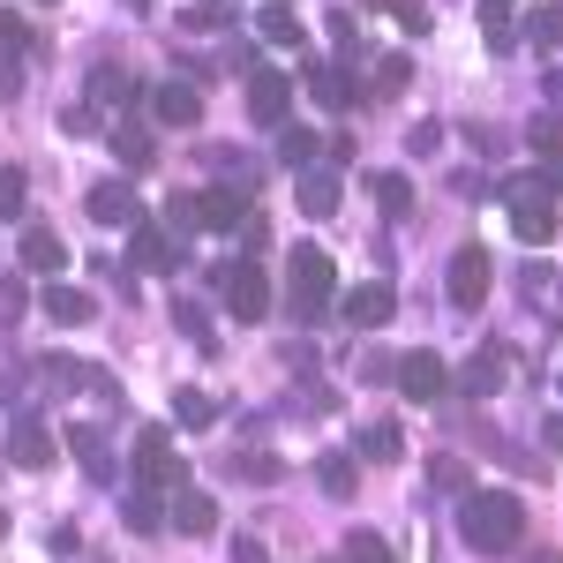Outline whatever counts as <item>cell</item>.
Here are the masks:
<instances>
[{
	"instance_id": "cell-1",
	"label": "cell",
	"mask_w": 563,
	"mask_h": 563,
	"mask_svg": "<svg viewBox=\"0 0 563 563\" xmlns=\"http://www.w3.org/2000/svg\"><path fill=\"white\" fill-rule=\"evenodd\" d=\"M459 533H466V549L481 556H511L526 533V504L511 488H466L459 496Z\"/></svg>"
},
{
	"instance_id": "cell-2",
	"label": "cell",
	"mask_w": 563,
	"mask_h": 563,
	"mask_svg": "<svg viewBox=\"0 0 563 563\" xmlns=\"http://www.w3.org/2000/svg\"><path fill=\"white\" fill-rule=\"evenodd\" d=\"M504 203H511V233H519L526 249H549L556 241V196H549L541 174H511L504 180Z\"/></svg>"
},
{
	"instance_id": "cell-3",
	"label": "cell",
	"mask_w": 563,
	"mask_h": 563,
	"mask_svg": "<svg viewBox=\"0 0 563 563\" xmlns=\"http://www.w3.org/2000/svg\"><path fill=\"white\" fill-rule=\"evenodd\" d=\"M331 286H339L331 256H323L316 241H301V249H294V263H286V308H294L301 323H316V316L331 308Z\"/></svg>"
},
{
	"instance_id": "cell-4",
	"label": "cell",
	"mask_w": 563,
	"mask_h": 563,
	"mask_svg": "<svg viewBox=\"0 0 563 563\" xmlns=\"http://www.w3.org/2000/svg\"><path fill=\"white\" fill-rule=\"evenodd\" d=\"M188 466L174 459V429H143L135 435V488H188Z\"/></svg>"
},
{
	"instance_id": "cell-5",
	"label": "cell",
	"mask_w": 563,
	"mask_h": 563,
	"mask_svg": "<svg viewBox=\"0 0 563 563\" xmlns=\"http://www.w3.org/2000/svg\"><path fill=\"white\" fill-rule=\"evenodd\" d=\"M218 301L233 308L241 323H256V316H271V278H263L256 263H225L218 271Z\"/></svg>"
},
{
	"instance_id": "cell-6",
	"label": "cell",
	"mask_w": 563,
	"mask_h": 563,
	"mask_svg": "<svg viewBox=\"0 0 563 563\" xmlns=\"http://www.w3.org/2000/svg\"><path fill=\"white\" fill-rule=\"evenodd\" d=\"M488 278H496L488 249H481V241H466V249L451 256V308H459V316H474V308L488 301Z\"/></svg>"
},
{
	"instance_id": "cell-7",
	"label": "cell",
	"mask_w": 563,
	"mask_h": 563,
	"mask_svg": "<svg viewBox=\"0 0 563 563\" xmlns=\"http://www.w3.org/2000/svg\"><path fill=\"white\" fill-rule=\"evenodd\" d=\"M286 113H294V84L278 68H249V121L256 129H286Z\"/></svg>"
},
{
	"instance_id": "cell-8",
	"label": "cell",
	"mask_w": 563,
	"mask_h": 563,
	"mask_svg": "<svg viewBox=\"0 0 563 563\" xmlns=\"http://www.w3.org/2000/svg\"><path fill=\"white\" fill-rule=\"evenodd\" d=\"M390 376H398V390H406L413 406H435V398L451 390V368H443V361H435L429 346H413L406 361H398V368H390Z\"/></svg>"
},
{
	"instance_id": "cell-9",
	"label": "cell",
	"mask_w": 563,
	"mask_h": 563,
	"mask_svg": "<svg viewBox=\"0 0 563 563\" xmlns=\"http://www.w3.org/2000/svg\"><path fill=\"white\" fill-rule=\"evenodd\" d=\"M60 443H68L76 459H84V474L98 481V488H113V481H121V466H113V443H106V429H90V421H68V429H60Z\"/></svg>"
},
{
	"instance_id": "cell-10",
	"label": "cell",
	"mask_w": 563,
	"mask_h": 563,
	"mask_svg": "<svg viewBox=\"0 0 563 563\" xmlns=\"http://www.w3.org/2000/svg\"><path fill=\"white\" fill-rule=\"evenodd\" d=\"M151 121H158V129H196V121H203V90L166 76V84L151 90Z\"/></svg>"
},
{
	"instance_id": "cell-11",
	"label": "cell",
	"mask_w": 563,
	"mask_h": 563,
	"mask_svg": "<svg viewBox=\"0 0 563 563\" xmlns=\"http://www.w3.org/2000/svg\"><path fill=\"white\" fill-rule=\"evenodd\" d=\"M8 466H31V474H38V466H53V429H45L31 406L8 421Z\"/></svg>"
},
{
	"instance_id": "cell-12",
	"label": "cell",
	"mask_w": 563,
	"mask_h": 563,
	"mask_svg": "<svg viewBox=\"0 0 563 563\" xmlns=\"http://www.w3.org/2000/svg\"><path fill=\"white\" fill-rule=\"evenodd\" d=\"M196 211H203V233H241V225H249V188L218 180V188L196 196Z\"/></svg>"
},
{
	"instance_id": "cell-13",
	"label": "cell",
	"mask_w": 563,
	"mask_h": 563,
	"mask_svg": "<svg viewBox=\"0 0 563 563\" xmlns=\"http://www.w3.org/2000/svg\"><path fill=\"white\" fill-rule=\"evenodd\" d=\"M129 256L143 263V271H180V241L166 233V225L143 218V225H129Z\"/></svg>"
},
{
	"instance_id": "cell-14",
	"label": "cell",
	"mask_w": 563,
	"mask_h": 563,
	"mask_svg": "<svg viewBox=\"0 0 563 563\" xmlns=\"http://www.w3.org/2000/svg\"><path fill=\"white\" fill-rule=\"evenodd\" d=\"M166 526H180L188 541H211V533H218V504L203 496V488H174V511H166Z\"/></svg>"
},
{
	"instance_id": "cell-15",
	"label": "cell",
	"mask_w": 563,
	"mask_h": 563,
	"mask_svg": "<svg viewBox=\"0 0 563 563\" xmlns=\"http://www.w3.org/2000/svg\"><path fill=\"white\" fill-rule=\"evenodd\" d=\"M339 308H346V323H353V331H384L390 316H398V294H390V286H353V294H346Z\"/></svg>"
},
{
	"instance_id": "cell-16",
	"label": "cell",
	"mask_w": 563,
	"mask_h": 563,
	"mask_svg": "<svg viewBox=\"0 0 563 563\" xmlns=\"http://www.w3.org/2000/svg\"><path fill=\"white\" fill-rule=\"evenodd\" d=\"M90 218H98V225H143V203H135L129 180H98V188H90Z\"/></svg>"
},
{
	"instance_id": "cell-17",
	"label": "cell",
	"mask_w": 563,
	"mask_h": 563,
	"mask_svg": "<svg viewBox=\"0 0 563 563\" xmlns=\"http://www.w3.org/2000/svg\"><path fill=\"white\" fill-rule=\"evenodd\" d=\"M451 384H459V398H496V390H504V346H481Z\"/></svg>"
},
{
	"instance_id": "cell-18",
	"label": "cell",
	"mask_w": 563,
	"mask_h": 563,
	"mask_svg": "<svg viewBox=\"0 0 563 563\" xmlns=\"http://www.w3.org/2000/svg\"><path fill=\"white\" fill-rule=\"evenodd\" d=\"M346 203V180H339V166H308L301 174V211L308 218H331Z\"/></svg>"
},
{
	"instance_id": "cell-19",
	"label": "cell",
	"mask_w": 563,
	"mask_h": 563,
	"mask_svg": "<svg viewBox=\"0 0 563 563\" xmlns=\"http://www.w3.org/2000/svg\"><path fill=\"white\" fill-rule=\"evenodd\" d=\"M301 84L316 90L323 106H339V113H346V106H361V90H353V76H346V68H331V60H308V68H301Z\"/></svg>"
},
{
	"instance_id": "cell-20",
	"label": "cell",
	"mask_w": 563,
	"mask_h": 563,
	"mask_svg": "<svg viewBox=\"0 0 563 563\" xmlns=\"http://www.w3.org/2000/svg\"><path fill=\"white\" fill-rule=\"evenodd\" d=\"M38 308L53 316V323H60V331H76V323H90V316H98V301H90L84 286H45Z\"/></svg>"
},
{
	"instance_id": "cell-21",
	"label": "cell",
	"mask_w": 563,
	"mask_h": 563,
	"mask_svg": "<svg viewBox=\"0 0 563 563\" xmlns=\"http://www.w3.org/2000/svg\"><path fill=\"white\" fill-rule=\"evenodd\" d=\"M316 488H323L331 504H346L353 488H361V474H353V451H323V459H316Z\"/></svg>"
},
{
	"instance_id": "cell-22",
	"label": "cell",
	"mask_w": 563,
	"mask_h": 563,
	"mask_svg": "<svg viewBox=\"0 0 563 563\" xmlns=\"http://www.w3.org/2000/svg\"><path fill=\"white\" fill-rule=\"evenodd\" d=\"M180 31H188V38H218V31H233V0H188V8H180Z\"/></svg>"
},
{
	"instance_id": "cell-23",
	"label": "cell",
	"mask_w": 563,
	"mask_h": 563,
	"mask_svg": "<svg viewBox=\"0 0 563 563\" xmlns=\"http://www.w3.org/2000/svg\"><path fill=\"white\" fill-rule=\"evenodd\" d=\"M68 249H60V233L53 225H23V271H60Z\"/></svg>"
},
{
	"instance_id": "cell-24",
	"label": "cell",
	"mask_w": 563,
	"mask_h": 563,
	"mask_svg": "<svg viewBox=\"0 0 563 563\" xmlns=\"http://www.w3.org/2000/svg\"><path fill=\"white\" fill-rule=\"evenodd\" d=\"M526 143H533V151L549 158V174L563 180V113H533V121H526Z\"/></svg>"
},
{
	"instance_id": "cell-25",
	"label": "cell",
	"mask_w": 563,
	"mask_h": 563,
	"mask_svg": "<svg viewBox=\"0 0 563 563\" xmlns=\"http://www.w3.org/2000/svg\"><path fill=\"white\" fill-rule=\"evenodd\" d=\"M129 98H135V84H129L121 60H98L90 68V106H129Z\"/></svg>"
},
{
	"instance_id": "cell-26",
	"label": "cell",
	"mask_w": 563,
	"mask_h": 563,
	"mask_svg": "<svg viewBox=\"0 0 563 563\" xmlns=\"http://www.w3.org/2000/svg\"><path fill=\"white\" fill-rule=\"evenodd\" d=\"M121 519H129V533H166L158 488H129V496H121Z\"/></svg>"
},
{
	"instance_id": "cell-27",
	"label": "cell",
	"mask_w": 563,
	"mask_h": 563,
	"mask_svg": "<svg viewBox=\"0 0 563 563\" xmlns=\"http://www.w3.org/2000/svg\"><path fill=\"white\" fill-rule=\"evenodd\" d=\"M481 31H488L496 53H511V45H519V8H511V0H481Z\"/></svg>"
},
{
	"instance_id": "cell-28",
	"label": "cell",
	"mask_w": 563,
	"mask_h": 563,
	"mask_svg": "<svg viewBox=\"0 0 563 563\" xmlns=\"http://www.w3.org/2000/svg\"><path fill=\"white\" fill-rule=\"evenodd\" d=\"M113 158H121L129 174H143V166H151V129H143V121H113Z\"/></svg>"
},
{
	"instance_id": "cell-29",
	"label": "cell",
	"mask_w": 563,
	"mask_h": 563,
	"mask_svg": "<svg viewBox=\"0 0 563 563\" xmlns=\"http://www.w3.org/2000/svg\"><path fill=\"white\" fill-rule=\"evenodd\" d=\"M174 421H180V429H218V398H211V390H196V384L174 390Z\"/></svg>"
},
{
	"instance_id": "cell-30",
	"label": "cell",
	"mask_w": 563,
	"mask_h": 563,
	"mask_svg": "<svg viewBox=\"0 0 563 563\" xmlns=\"http://www.w3.org/2000/svg\"><path fill=\"white\" fill-rule=\"evenodd\" d=\"M256 31H263V38H271V45H301V15H294L286 0H263Z\"/></svg>"
},
{
	"instance_id": "cell-31",
	"label": "cell",
	"mask_w": 563,
	"mask_h": 563,
	"mask_svg": "<svg viewBox=\"0 0 563 563\" xmlns=\"http://www.w3.org/2000/svg\"><path fill=\"white\" fill-rule=\"evenodd\" d=\"M376 203H384L390 225H406V218H413V180L406 174H376Z\"/></svg>"
},
{
	"instance_id": "cell-32",
	"label": "cell",
	"mask_w": 563,
	"mask_h": 563,
	"mask_svg": "<svg viewBox=\"0 0 563 563\" xmlns=\"http://www.w3.org/2000/svg\"><path fill=\"white\" fill-rule=\"evenodd\" d=\"M225 474H233V481H249V488H271V481L286 474V466H278V459H271V451H241V459H233V466H225Z\"/></svg>"
},
{
	"instance_id": "cell-33",
	"label": "cell",
	"mask_w": 563,
	"mask_h": 563,
	"mask_svg": "<svg viewBox=\"0 0 563 563\" xmlns=\"http://www.w3.org/2000/svg\"><path fill=\"white\" fill-rule=\"evenodd\" d=\"M526 45H563V0H541L526 15Z\"/></svg>"
},
{
	"instance_id": "cell-34",
	"label": "cell",
	"mask_w": 563,
	"mask_h": 563,
	"mask_svg": "<svg viewBox=\"0 0 563 563\" xmlns=\"http://www.w3.org/2000/svg\"><path fill=\"white\" fill-rule=\"evenodd\" d=\"M316 151H323V143H316V129H278V158H286V166H316Z\"/></svg>"
},
{
	"instance_id": "cell-35",
	"label": "cell",
	"mask_w": 563,
	"mask_h": 563,
	"mask_svg": "<svg viewBox=\"0 0 563 563\" xmlns=\"http://www.w3.org/2000/svg\"><path fill=\"white\" fill-rule=\"evenodd\" d=\"M23 203H31V180H23V166H0V218H23Z\"/></svg>"
},
{
	"instance_id": "cell-36",
	"label": "cell",
	"mask_w": 563,
	"mask_h": 563,
	"mask_svg": "<svg viewBox=\"0 0 563 563\" xmlns=\"http://www.w3.org/2000/svg\"><path fill=\"white\" fill-rule=\"evenodd\" d=\"M406 76H413V60H406V53H384V60H376V98H398Z\"/></svg>"
},
{
	"instance_id": "cell-37",
	"label": "cell",
	"mask_w": 563,
	"mask_h": 563,
	"mask_svg": "<svg viewBox=\"0 0 563 563\" xmlns=\"http://www.w3.org/2000/svg\"><path fill=\"white\" fill-rule=\"evenodd\" d=\"M158 225H166V233H203V211H196V196H174V203H166V218H158Z\"/></svg>"
},
{
	"instance_id": "cell-38",
	"label": "cell",
	"mask_w": 563,
	"mask_h": 563,
	"mask_svg": "<svg viewBox=\"0 0 563 563\" xmlns=\"http://www.w3.org/2000/svg\"><path fill=\"white\" fill-rule=\"evenodd\" d=\"M346 563H390L384 533H368V526H353V533H346Z\"/></svg>"
},
{
	"instance_id": "cell-39",
	"label": "cell",
	"mask_w": 563,
	"mask_h": 563,
	"mask_svg": "<svg viewBox=\"0 0 563 563\" xmlns=\"http://www.w3.org/2000/svg\"><path fill=\"white\" fill-rule=\"evenodd\" d=\"M174 323H180V331H188V339H196L203 353H218V346H211V316H203L196 301H174Z\"/></svg>"
},
{
	"instance_id": "cell-40",
	"label": "cell",
	"mask_w": 563,
	"mask_h": 563,
	"mask_svg": "<svg viewBox=\"0 0 563 563\" xmlns=\"http://www.w3.org/2000/svg\"><path fill=\"white\" fill-rule=\"evenodd\" d=\"M361 451H368V459H398V451H406V435L390 429V421H376V429L361 435Z\"/></svg>"
},
{
	"instance_id": "cell-41",
	"label": "cell",
	"mask_w": 563,
	"mask_h": 563,
	"mask_svg": "<svg viewBox=\"0 0 563 563\" xmlns=\"http://www.w3.org/2000/svg\"><path fill=\"white\" fill-rule=\"evenodd\" d=\"M519 286H526V301L541 308L549 294H556V271H549V263H526V271H519Z\"/></svg>"
},
{
	"instance_id": "cell-42",
	"label": "cell",
	"mask_w": 563,
	"mask_h": 563,
	"mask_svg": "<svg viewBox=\"0 0 563 563\" xmlns=\"http://www.w3.org/2000/svg\"><path fill=\"white\" fill-rule=\"evenodd\" d=\"M23 308H31V294H23V278H0V331H8V323H15Z\"/></svg>"
},
{
	"instance_id": "cell-43",
	"label": "cell",
	"mask_w": 563,
	"mask_h": 563,
	"mask_svg": "<svg viewBox=\"0 0 563 563\" xmlns=\"http://www.w3.org/2000/svg\"><path fill=\"white\" fill-rule=\"evenodd\" d=\"M429 474H435V488H443V496H466V488H474V481H466V466H459V459H435Z\"/></svg>"
},
{
	"instance_id": "cell-44",
	"label": "cell",
	"mask_w": 563,
	"mask_h": 563,
	"mask_svg": "<svg viewBox=\"0 0 563 563\" xmlns=\"http://www.w3.org/2000/svg\"><path fill=\"white\" fill-rule=\"evenodd\" d=\"M390 15H398V23H406V31H413V38H429V8H421V0H398V8H390Z\"/></svg>"
},
{
	"instance_id": "cell-45",
	"label": "cell",
	"mask_w": 563,
	"mask_h": 563,
	"mask_svg": "<svg viewBox=\"0 0 563 563\" xmlns=\"http://www.w3.org/2000/svg\"><path fill=\"white\" fill-rule=\"evenodd\" d=\"M435 143H443V129H435V121H421V129H406V151H413V158H429Z\"/></svg>"
},
{
	"instance_id": "cell-46",
	"label": "cell",
	"mask_w": 563,
	"mask_h": 563,
	"mask_svg": "<svg viewBox=\"0 0 563 563\" xmlns=\"http://www.w3.org/2000/svg\"><path fill=\"white\" fill-rule=\"evenodd\" d=\"M23 45H31V31H23V23L0 8V53H23Z\"/></svg>"
},
{
	"instance_id": "cell-47",
	"label": "cell",
	"mask_w": 563,
	"mask_h": 563,
	"mask_svg": "<svg viewBox=\"0 0 563 563\" xmlns=\"http://www.w3.org/2000/svg\"><path fill=\"white\" fill-rule=\"evenodd\" d=\"M541 106H549V113H563V60L541 76Z\"/></svg>"
},
{
	"instance_id": "cell-48",
	"label": "cell",
	"mask_w": 563,
	"mask_h": 563,
	"mask_svg": "<svg viewBox=\"0 0 563 563\" xmlns=\"http://www.w3.org/2000/svg\"><path fill=\"white\" fill-rule=\"evenodd\" d=\"M60 129H68V135H90V129H98V113H90V106H68V113H60Z\"/></svg>"
},
{
	"instance_id": "cell-49",
	"label": "cell",
	"mask_w": 563,
	"mask_h": 563,
	"mask_svg": "<svg viewBox=\"0 0 563 563\" xmlns=\"http://www.w3.org/2000/svg\"><path fill=\"white\" fill-rule=\"evenodd\" d=\"M23 90V68H15V53H0V98H15Z\"/></svg>"
},
{
	"instance_id": "cell-50",
	"label": "cell",
	"mask_w": 563,
	"mask_h": 563,
	"mask_svg": "<svg viewBox=\"0 0 563 563\" xmlns=\"http://www.w3.org/2000/svg\"><path fill=\"white\" fill-rule=\"evenodd\" d=\"M225 556H233V563H271V556H263V541H249V533H241V541H233Z\"/></svg>"
},
{
	"instance_id": "cell-51",
	"label": "cell",
	"mask_w": 563,
	"mask_h": 563,
	"mask_svg": "<svg viewBox=\"0 0 563 563\" xmlns=\"http://www.w3.org/2000/svg\"><path fill=\"white\" fill-rule=\"evenodd\" d=\"M541 443H549V451L563 459V413H549V421H541Z\"/></svg>"
},
{
	"instance_id": "cell-52",
	"label": "cell",
	"mask_w": 563,
	"mask_h": 563,
	"mask_svg": "<svg viewBox=\"0 0 563 563\" xmlns=\"http://www.w3.org/2000/svg\"><path fill=\"white\" fill-rule=\"evenodd\" d=\"M526 563H563V549H533V556H526Z\"/></svg>"
},
{
	"instance_id": "cell-53",
	"label": "cell",
	"mask_w": 563,
	"mask_h": 563,
	"mask_svg": "<svg viewBox=\"0 0 563 563\" xmlns=\"http://www.w3.org/2000/svg\"><path fill=\"white\" fill-rule=\"evenodd\" d=\"M368 8H398V0H368Z\"/></svg>"
}]
</instances>
